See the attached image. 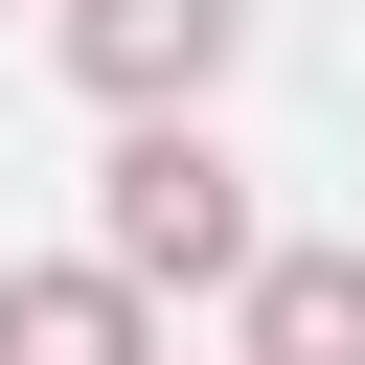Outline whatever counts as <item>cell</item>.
I'll return each mask as SVG.
<instances>
[{"label": "cell", "mask_w": 365, "mask_h": 365, "mask_svg": "<svg viewBox=\"0 0 365 365\" xmlns=\"http://www.w3.org/2000/svg\"><path fill=\"white\" fill-rule=\"evenodd\" d=\"M91 251H114L137 297H228V274H251V160H228L205 114H137L114 182H91Z\"/></svg>", "instance_id": "cell-1"}, {"label": "cell", "mask_w": 365, "mask_h": 365, "mask_svg": "<svg viewBox=\"0 0 365 365\" xmlns=\"http://www.w3.org/2000/svg\"><path fill=\"white\" fill-rule=\"evenodd\" d=\"M46 46H68L114 114H205V68L251 46V0H46Z\"/></svg>", "instance_id": "cell-2"}, {"label": "cell", "mask_w": 365, "mask_h": 365, "mask_svg": "<svg viewBox=\"0 0 365 365\" xmlns=\"http://www.w3.org/2000/svg\"><path fill=\"white\" fill-rule=\"evenodd\" d=\"M228 365H365V251H251L228 274Z\"/></svg>", "instance_id": "cell-3"}, {"label": "cell", "mask_w": 365, "mask_h": 365, "mask_svg": "<svg viewBox=\"0 0 365 365\" xmlns=\"http://www.w3.org/2000/svg\"><path fill=\"white\" fill-rule=\"evenodd\" d=\"M0 365H160V342H137V274H114V251L0 274Z\"/></svg>", "instance_id": "cell-4"}]
</instances>
